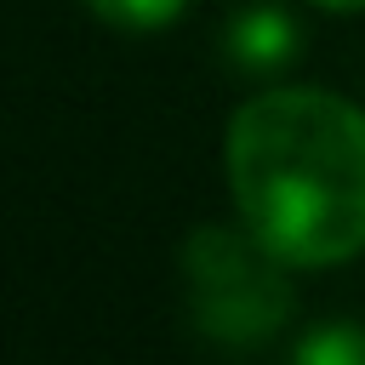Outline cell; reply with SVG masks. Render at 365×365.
<instances>
[{
    "label": "cell",
    "mask_w": 365,
    "mask_h": 365,
    "mask_svg": "<svg viewBox=\"0 0 365 365\" xmlns=\"http://www.w3.org/2000/svg\"><path fill=\"white\" fill-rule=\"evenodd\" d=\"M319 6H331V11H359L365 0H319Z\"/></svg>",
    "instance_id": "6"
},
{
    "label": "cell",
    "mask_w": 365,
    "mask_h": 365,
    "mask_svg": "<svg viewBox=\"0 0 365 365\" xmlns=\"http://www.w3.org/2000/svg\"><path fill=\"white\" fill-rule=\"evenodd\" d=\"M285 268L291 262L274 245H262L245 222L240 228H222V222L194 228L182 240V285H188V314H194L200 336H211L222 348L268 342L297 308Z\"/></svg>",
    "instance_id": "2"
},
{
    "label": "cell",
    "mask_w": 365,
    "mask_h": 365,
    "mask_svg": "<svg viewBox=\"0 0 365 365\" xmlns=\"http://www.w3.org/2000/svg\"><path fill=\"white\" fill-rule=\"evenodd\" d=\"M291 365H365V331L359 325H319L297 342Z\"/></svg>",
    "instance_id": "4"
},
{
    "label": "cell",
    "mask_w": 365,
    "mask_h": 365,
    "mask_svg": "<svg viewBox=\"0 0 365 365\" xmlns=\"http://www.w3.org/2000/svg\"><path fill=\"white\" fill-rule=\"evenodd\" d=\"M297 46H302V29H297V17H291L285 6H274V0L234 11L228 29H222V57H228L234 68H245V74H274V68H285V63L297 57Z\"/></svg>",
    "instance_id": "3"
},
{
    "label": "cell",
    "mask_w": 365,
    "mask_h": 365,
    "mask_svg": "<svg viewBox=\"0 0 365 365\" xmlns=\"http://www.w3.org/2000/svg\"><path fill=\"white\" fill-rule=\"evenodd\" d=\"M86 6H91L103 23L143 34V29H165V23H177L188 0H86Z\"/></svg>",
    "instance_id": "5"
},
{
    "label": "cell",
    "mask_w": 365,
    "mask_h": 365,
    "mask_svg": "<svg viewBox=\"0 0 365 365\" xmlns=\"http://www.w3.org/2000/svg\"><path fill=\"white\" fill-rule=\"evenodd\" d=\"M240 222L291 268L348 262L365 245V108L319 86L257 91L222 143Z\"/></svg>",
    "instance_id": "1"
}]
</instances>
